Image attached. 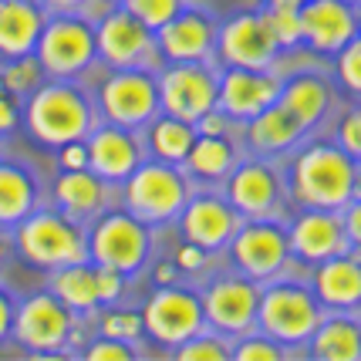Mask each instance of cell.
<instances>
[{
    "label": "cell",
    "instance_id": "51",
    "mask_svg": "<svg viewBox=\"0 0 361 361\" xmlns=\"http://www.w3.org/2000/svg\"><path fill=\"white\" fill-rule=\"evenodd\" d=\"M0 94H7V92H4V81H0Z\"/></svg>",
    "mask_w": 361,
    "mask_h": 361
},
{
    "label": "cell",
    "instance_id": "22",
    "mask_svg": "<svg viewBox=\"0 0 361 361\" xmlns=\"http://www.w3.org/2000/svg\"><path fill=\"white\" fill-rule=\"evenodd\" d=\"M179 233L186 243H196L209 250H223L230 243V236L240 226L236 209L226 203V196L220 192H200V196H189L186 206L179 209Z\"/></svg>",
    "mask_w": 361,
    "mask_h": 361
},
{
    "label": "cell",
    "instance_id": "39",
    "mask_svg": "<svg viewBox=\"0 0 361 361\" xmlns=\"http://www.w3.org/2000/svg\"><path fill=\"white\" fill-rule=\"evenodd\" d=\"M102 334L118 338V341H139L142 334V314L139 311H109L102 317Z\"/></svg>",
    "mask_w": 361,
    "mask_h": 361
},
{
    "label": "cell",
    "instance_id": "48",
    "mask_svg": "<svg viewBox=\"0 0 361 361\" xmlns=\"http://www.w3.org/2000/svg\"><path fill=\"white\" fill-rule=\"evenodd\" d=\"M176 277V264H162V267L156 270V281L159 283H169Z\"/></svg>",
    "mask_w": 361,
    "mask_h": 361
},
{
    "label": "cell",
    "instance_id": "35",
    "mask_svg": "<svg viewBox=\"0 0 361 361\" xmlns=\"http://www.w3.org/2000/svg\"><path fill=\"white\" fill-rule=\"evenodd\" d=\"M41 64L34 54L27 58H14V61L7 64L4 71H0V81H4V92L7 94H17V98H27V94L41 85Z\"/></svg>",
    "mask_w": 361,
    "mask_h": 361
},
{
    "label": "cell",
    "instance_id": "9",
    "mask_svg": "<svg viewBox=\"0 0 361 361\" xmlns=\"http://www.w3.org/2000/svg\"><path fill=\"white\" fill-rule=\"evenodd\" d=\"M223 196L236 209L240 220H277L287 200L281 169L264 156L236 159V166L223 179Z\"/></svg>",
    "mask_w": 361,
    "mask_h": 361
},
{
    "label": "cell",
    "instance_id": "18",
    "mask_svg": "<svg viewBox=\"0 0 361 361\" xmlns=\"http://www.w3.org/2000/svg\"><path fill=\"white\" fill-rule=\"evenodd\" d=\"M281 75L274 68H226L216 78V111L233 122H247L277 102Z\"/></svg>",
    "mask_w": 361,
    "mask_h": 361
},
{
    "label": "cell",
    "instance_id": "24",
    "mask_svg": "<svg viewBox=\"0 0 361 361\" xmlns=\"http://www.w3.org/2000/svg\"><path fill=\"white\" fill-rule=\"evenodd\" d=\"M47 11L37 0H0V58L14 61L34 54Z\"/></svg>",
    "mask_w": 361,
    "mask_h": 361
},
{
    "label": "cell",
    "instance_id": "38",
    "mask_svg": "<svg viewBox=\"0 0 361 361\" xmlns=\"http://www.w3.org/2000/svg\"><path fill=\"white\" fill-rule=\"evenodd\" d=\"M334 68H338V81L345 85L348 98L358 102V92H361V44H358V37L348 41V44L334 54Z\"/></svg>",
    "mask_w": 361,
    "mask_h": 361
},
{
    "label": "cell",
    "instance_id": "37",
    "mask_svg": "<svg viewBox=\"0 0 361 361\" xmlns=\"http://www.w3.org/2000/svg\"><path fill=\"white\" fill-rule=\"evenodd\" d=\"M118 4L126 7L128 14L139 17L145 27H152V31H159L169 17L186 7V0H118Z\"/></svg>",
    "mask_w": 361,
    "mask_h": 361
},
{
    "label": "cell",
    "instance_id": "27",
    "mask_svg": "<svg viewBox=\"0 0 361 361\" xmlns=\"http://www.w3.org/2000/svg\"><path fill=\"white\" fill-rule=\"evenodd\" d=\"M304 348H307L304 355H307V358H317V361H361L358 314L328 311Z\"/></svg>",
    "mask_w": 361,
    "mask_h": 361
},
{
    "label": "cell",
    "instance_id": "20",
    "mask_svg": "<svg viewBox=\"0 0 361 361\" xmlns=\"http://www.w3.org/2000/svg\"><path fill=\"white\" fill-rule=\"evenodd\" d=\"M213 47H216V20L196 11L183 7L156 31V51L159 61H213Z\"/></svg>",
    "mask_w": 361,
    "mask_h": 361
},
{
    "label": "cell",
    "instance_id": "3",
    "mask_svg": "<svg viewBox=\"0 0 361 361\" xmlns=\"http://www.w3.org/2000/svg\"><path fill=\"white\" fill-rule=\"evenodd\" d=\"M328 314L317 304L311 283L300 281H274L270 287H260V304H257V328L277 345H283L290 355L294 348L307 345L321 317Z\"/></svg>",
    "mask_w": 361,
    "mask_h": 361
},
{
    "label": "cell",
    "instance_id": "14",
    "mask_svg": "<svg viewBox=\"0 0 361 361\" xmlns=\"http://www.w3.org/2000/svg\"><path fill=\"white\" fill-rule=\"evenodd\" d=\"M200 304H203L206 328L220 331L226 338H240L250 328H257L260 287L247 274H223V277H213L206 283Z\"/></svg>",
    "mask_w": 361,
    "mask_h": 361
},
{
    "label": "cell",
    "instance_id": "45",
    "mask_svg": "<svg viewBox=\"0 0 361 361\" xmlns=\"http://www.w3.org/2000/svg\"><path fill=\"white\" fill-rule=\"evenodd\" d=\"M14 307H17L14 298L0 287V345L11 338V328H14Z\"/></svg>",
    "mask_w": 361,
    "mask_h": 361
},
{
    "label": "cell",
    "instance_id": "30",
    "mask_svg": "<svg viewBox=\"0 0 361 361\" xmlns=\"http://www.w3.org/2000/svg\"><path fill=\"white\" fill-rule=\"evenodd\" d=\"M37 179L17 162H0V226H17L37 209Z\"/></svg>",
    "mask_w": 361,
    "mask_h": 361
},
{
    "label": "cell",
    "instance_id": "29",
    "mask_svg": "<svg viewBox=\"0 0 361 361\" xmlns=\"http://www.w3.org/2000/svg\"><path fill=\"white\" fill-rule=\"evenodd\" d=\"M236 145L230 139V132L223 135H200L196 132V142L189 145L186 159H183V169L203 183H223L226 173L236 166Z\"/></svg>",
    "mask_w": 361,
    "mask_h": 361
},
{
    "label": "cell",
    "instance_id": "7",
    "mask_svg": "<svg viewBox=\"0 0 361 361\" xmlns=\"http://www.w3.org/2000/svg\"><path fill=\"white\" fill-rule=\"evenodd\" d=\"M34 58L47 78L78 81L94 61V27L81 14H47Z\"/></svg>",
    "mask_w": 361,
    "mask_h": 361
},
{
    "label": "cell",
    "instance_id": "44",
    "mask_svg": "<svg viewBox=\"0 0 361 361\" xmlns=\"http://www.w3.org/2000/svg\"><path fill=\"white\" fill-rule=\"evenodd\" d=\"M173 264H176V270H203L206 250L203 247H196V243H186V240H183V247L176 250Z\"/></svg>",
    "mask_w": 361,
    "mask_h": 361
},
{
    "label": "cell",
    "instance_id": "49",
    "mask_svg": "<svg viewBox=\"0 0 361 361\" xmlns=\"http://www.w3.org/2000/svg\"><path fill=\"white\" fill-rule=\"evenodd\" d=\"M7 253H11V236H7V230L0 226V264L7 260Z\"/></svg>",
    "mask_w": 361,
    "mask_h": 361
},
{
    "label": "cell",
    "instance_id": "52",
    "mask_svg": "<svg viewBox=\"0 0 361 361\" xmlns=\"http://www.w3.org/2000/svg\"><path fill=\"white\" fill-rule=\"evenodd\" d=\"M115 4H118V0H115Z\"/></svg>",
    "mask_w": 361,
    "mask_h": 361
},
{
    "label": "cell",
    "instance_id": "47",
    "mask_svg": "<svg viewBox=\"0 0 361 361\" xmlns=\"http://www.w3.org/2000/svg\"><path fill=\"white\" fill-rule=\"evenodd\" d=\"M47 14H78L85 0H37Z\"/></svg>",
    "mask_w": 361,
    "mask_h": 361
},
{
    "label": "cell",
    "instance_id": "1",
    "mask_svg": "<svg viewBox=\"0 0 361 361\" xmlns=\"http://www.w3.org/2000/svg\"><path fill=\"white\" fill-rule=\"evenodd\" d=\"M283 189L300 209H341L358 200V159L338 142H307L290 159Z\"/></svg>",
    "mask_w": 361,
    "mask_h": 361
},
{
    "label": "cell",
    "instance_id": "28",
    "mask_svg": "<svg viewBox=\"0 0 361 361\" xmlns=\"http://www.w3.org/2000/svg\"><path fill=\"white\" fill-rule=\"evenodd\" d=\"M277 102L298 118V126L304 128V135L324 122V115L331 109V88L328 81L314 75V71H300L294 78L281 81Z\"/></svg>",
    "mask_w": 361,
    "mask_h": 361
},
{
    "label": "cell",
    "instance_id": "41",
    "mask_svg": "<svg viewBox=\"0 0 361 361\" xmlns=\"http://www.w3.org/2000/svg\"><path fill=\"white\" fill-rule=\"evenodd\" d=\"M94 283H98V304H115L122 298V287H126V274L111 267H98L94 264Z\"/></svg>",
    "mask_w": 361,
    "mask_h": 361
},
{
    "label": "cell",
    "instance_id": "5",
    "mask_svg": "<svg viewBox=\"0 0 361 361\" xmlns=\"http://www.w3.org/2000/svg\"><path fill=\"white\" fill-rule=\"evenodd\" d=\"M189 200V179L183 166L169 162H145L142 159L135 173L122 183V203L142 223H169Z\"/></svg>",
    "mask_w": 361,
    "mask_h": 361
},
{
    "label": "cell",
    "instance_id": "36",
    "mask_svg": "<svg viewBox=\"0 0 361 361\" xmlns=\"http://www.w3.org/2000/svg\"><path fill=\"white\" fill-rule=\"evenodd\" d=\"M264 17H267V27H270V34H274L277 47H281V54L283 51L300 47V14H298V7H283V4H277V7H267Z\"/></svg>",
    "mask_w": 361,
    "mask_h": 361
},
{
    "label": "cell",
    "instance_id": "40",
    "mask_svg": "<svg viewBox=\"0 0 361 361\" xmlns=\"http://www.w3.org/2000/svg\"><path fill=\"white\" fill-rule=\"evenodd\" d=\"M334 142L345 149L348 156L358 159V152H361V111L355 102H351V109H348L345 118L338 122V128H334Z\"/></svg>",
    "mask_w": 361,
    "mask_h": 361
},
{
    "label": "cell",
    "instance_id": "17",
    "mask_svg": "<svg viewBox=\"0 0 361 361\" xmlns=\"http://www.w3.org/2000/svg\"><path fill=\"white\" fill-rule=\"evenodd\" d=\"M298 14L300 44L317 54H338L358 37V0H304Z\"/></svg>",
    "mask_w": 361,
    "mask_h": 361
},
{
    "label": "cell",
    "instance_id": "21",
    "mask_svg": "<svg viewBox=\"0 0 361 361\" xmlns=\"http://www.w3.org/2000/svg\"><path fill=\"white\" fill-rule=\"evenodd\" d=\"M88 149V169L102 176L105 183H126L142 162V139L135 128H122L111 122H94L92 132L85 135Z\"/></svg>",
    "mask_w": 361,
    "mask_h": 361
},
{
    "label": "cell",
    "instance_id": "4",
    "mask_svg": "<svg viewBox=\"0 0 361 361\" xmlns=\"http://www.w3.org/2000/svg\"><path fill=\"white\" fill-rule=\"evenodd\" d=\"M17 253L41 270H58L68 264L88 260V243L78 220L64 216L61 209H34L17 223V233L11 240Z\"/></svg>",
    "mask_w": 361,
    "mask_h": 361
},
{
    "label": "cell",
    "instance_id": "12",
    "mask_svg": "<svg viewBox=\"0 0 361 361\" xmlns=\"http://www.w3.org/2000/svg\"><path fill=\"white\" fill-rule=\"evenodd\" d=\"M203 304L200 294L176 283H159L142 307V331L166 348L183 345L196 331H203Z\"/></svg>",
    "mask_w": 361,
    "mask_h": 361
},
{
    "label": "cell",
    "instance_id": "19",
    "mask_svg": "<svg viewBox=\"0 0 361 361\" xmlns=\"http://www.w3.org/2000/svg\"><path fill=\"white\" fill-rule=\"evenodd\" d=\"M287 243H290V260H300L307 267L338 253L358 250L351 247L338 209H300L294 223L287 226Z\"/></svg>",
    "mask_w": 361,
    "mask_h": 361
},
{
    "label": "cell",
    "instance_id": "46",
    "mask_svg": "<svg viewBox=\"0 0 361 361\" xmlns=\"http://www.w3.org/2000/svg\"><path fill=\"white\" fill-rule=\"evenodd\" d=\"M17 118H20V109H17V102L11 94H0V135L4 132H11L17 126Z\"/></svg>",
    "mask_w": 361,
    "mask_h": 361
},
{
    "label": "cell",
    "instance_id": "43",
    "mask_svg": "<svg viewBox=\"0 0 361 361\" xmlns=\"http://www.w3.org/2000/svg\"><path fill=\"white\" fill-rule=\"evenodd\" d=\"M58 162H61V169H88V149H85V139L58 145Z\"/></svg>",
    "mask_w": 361,
    "mask_h": 361
},
{
    "label": "cell",
    "instance_id": "8",
    "mask_svg": "<svg viewBox=\"0 0 361 361\" xmlns=\"http://www.w3.org/2000/svg\"><path fill=\"white\" fill-rule=\"evenodd\" d=\"M102 118L122 128H142L159 115L156 68H111V75L98 88Z\"/></svg>",
    "mask_w": 361,
    "mask_h": 361
},
{
    "label": "cell",
    "instance_id": "25",
    "mask_svg": "<svg viewBox=\"0 0 361 361\" xmlns=\"http://www.w3.org/2000/svg\"><path fill=\"white\" fill-rule=\"evenodd\" d=\"M54 203L71 220H94L109 206V183L92 169H64L54 179Z\"/></svg>",
    "mask_w": 361,
    "mask_h": 361
},
{
    "label": "cell",
    "instance_id": "32",
    "mask_svg": "<svg viewBox=\"0 0 361 361\" xmlns=\"http://www.w3.org/2000/svg\"><path fill=\"white\" fill-rule=\"evenodd\" d=\"M51 294L68 304L75 314H88L92 307H98V283H94V264L92 260H78L58 267L51 277Z\"/></svg>",
    "mask_w": 361,
    "mask_h": 361
},
{
    "label": "cell",
    "instance_id": "2",
    "mask_svg": "<svg viewBox=\"0 0 361 361\" xmlns=\"http://www.w3.org/2000/svg\"><path fill=\"white\" fill-rule=\"evenodd\" d=\"M27 132L41 145L58 149L64 142L85 139L94 126V105L85 94L78 81L71 78H51L47 85H37L27 94V109H24Z\"/></svg>",
    "mask_w": 361,
    "mask_h": 361
},
{
    "label": "cell",
    "instance_id": "42",
    "mask_svg": "<svg viewBox=\"0 0 361 361\" xmlns=\"http://www.w3.org/2000/svg\"><path fill=\"white\" fill-rule=\"evenodd\" d=\"M132 355H135V351L128 348V341H118V338H109V334H102V338L85 351V358H92V361H122V358H132Z\"/></svg>",
    "mask_w": 361,
    "mask_h": 361
},
{
    "label": "cell",
    "instance_id": "33",
    "mask_svg": "<svg viewBox=\"0 0 361 361\" xmlns=\"http://www.w3.org/2000/svg\"><path fill=\"white\" fill-rule=\"evenodd\" d=\"M230 345L233 338H226L220 331H196L192 338H186L183 345L173 348V358H183V361H226L230 358Z\"/></svg>",
    "mask_w": 361,
    "mask_h": 361
},
{
    "label": "cell",
    "instance_id": "34",
    "mask_svg": "<svg viewBox=\"0 0 361 361\" xmlns=\"http://www.w3.org/2000/svg\"><path fill=\"white\" fill-rule=\"evenodd\" d=\"M236 341L240 345H230V358H240V361H281L290 355L283 345H277L264 331H253V328L247 334H240Z\"/></svg>",
    "mask_w": 361,
    "mask_h": 361
},
{
    "label": "cell",
    "instance_id": "6",
    "mask_svg": "<svg viewBox=\"0 0 361 361\" xmlns=\"http://www.w3.org/2000/svg\"><path fill=\"white\" fill-rule=\"evenodd\" d=\"M88 243V260L98 267H111L118 274H139L142 264L152 253V233L149 223L135 220L128 209H115V213H98L94 226L85 233Z\"/></svg>",
    "mask_w": 361,
    "mask_h": 361
},
{
    "label": "cell",
    "instance_id": "15",
    "mask_svg": "<svg viewBox=\"0 0 361 361\" xmlns=\"http://www.w3.org/2000/svg\"><path fill=\"white\" fill-rule=\"evenodd\" d=\"M216 71L209 61H176L156 75L159 111L200 122L206 111L216 109Z\"/></svg>",
    "mask_w": 361,
    "mask_h": 361
},
{
    "label": "cell",
    "instance_id": "11",
    "mask_svg": "<svg viewBox=\"0 0 361 361\" xmlns=\"http://www.w3.org/2000/svg\"><path fill=\"white\" fill-rule=\"evenodd\" d=\"M11 334L31 355H61L75 334V311L54 294H31L14 307Z\"/></svg>",
    "mask_w": 361,
    "mask_h": 361
},
{
    "label": "cell",
    "instance_id": "31",
    "mask_svg": "<svg viewBox=\"0 0 361 361\" xmlns=\"http://www.w3.org/2000/svg\"><path fill=\"white\" fill-rule=\"evenodd\" d=\"M149 152L156 162H169V166H183V159H186L189 145L196 142V126L186 122V118H176V115H156L152 122H149Z\"/></svg>",
    "mask_w": 361,
    "mask_h": 361
},
{
    "label": "cell",
    "instance_id": "13",
    "mask_svg": "<svg viewBox=\"0 0 361 361\" xmlns=\"http://www.w3.org/2000/svg\"><path fill=\"white\" fill-rule=\"evenodd\" d=\"M226 247L233 257V267L257 283L277 277L290 264L287 226L281 220H240Z\"/></svg>",
    "mask_w": 361,
    "mask_h": 361
},
{
    "label": "cell",
    "instance_id": "26",
    "mask_svg": "<svg viewBox=\"0 0 361 361\" xmlns=\"http://www.w3.org/2000/svg\"><path fill=\"white\" fill-rule=\"evenodd\" d=\"M300 139H304V128L298 126V118L283 109L281 102H274L264 111H257L253 118H247V145H250L253 156H283Z\"/></svg>",
    "mask_w": 361,
    "mask_h": 361
},
{
    "label": "cell",
    "instance_id": "23",
    "mask_svg": "<svg viewBox=\"0 0 361 361\" xmlns=\"http://www.w3.org/2000/svg\"><path fill=\"white\" fill-rule=\"evenodd\" d=\"M311 290H314L317 304L324 311H341V314H355L361 304V264L358 250L338 253L314 264V277H311Z\"/></svg>",
    "mask_w": 361,
    "mask_h": 361
},
{
    "label": "cell",
    "instance_id": "16",
    "mask_svg": "<svg viewBox=\"0 0 361 361\" xmlns=\"http://www.w3.org/2000/svg\"><path fill=\"white\" fill-rule=\"evenodd\" d=\"M213 58L226 68H274L281 47L270 34L264 11H243L216 27Z\"/></svg>",
    "mask_w": 361,
    "mask_h": 361
},
{
    "label": "cell",
    "instance_id": "10",
    "mask_svg": "<svg viewBox=\"0 0 361 361\" xmlns=\"http://www.w3.org/2000/svg\"><path fill=\"white\" fill-rule=\"evenodd\" d=\"M92 27L94 58L109 68H156L159 64L156 31L145 27L135 14H128L122 4H111Z\"/></svg>",
    "mask_w": 361,
    "mask_h": 361
},
{
    "label": "cell",
    "instance_id": "50",
    "mask_svg": "<svg viewBox=\"0 0 361 361\" xmlns=\"http://www.w3.org/2000/svg\"><path fill=\"white\" fill-rule=\"evenodd\" d=\"M277 4H283V7H300L304 0H267V7H277Z\"/></svg>",
    "mask_w": 361,
    "mask_h": 361
}]
</instances>
